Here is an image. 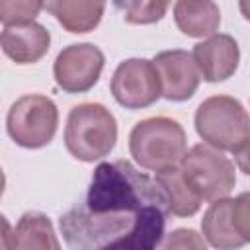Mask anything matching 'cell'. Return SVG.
<instances>
[{
  "mask_svg": "<svg viewBox=\"0 0 250 250\" xmlns=\"http://www.w3.org/2000/svg\"><path fill=\"white\" fill-rule=\"evenodd\" d=\"M111 94L115 102L127 109L152 105L162 96L154 62L146 59H127L119 62L111 76Z\"/></svg>",
  "mask_w": 250,
  "mask_h": 250,
  "instance_id": "cell-7",
  "label": "cell"
},
{
  "mask_svg": "<svg viewBox=\"0 0 250 250\" xmlns=\"http://www.w3.org/2000/svg\"><path fill=\"white\" fill-rule=\"evenodd\" d=\"M104 62V53L94 43H74L57 55L53 74L59 88L68 94H82L100 80Z\"/></svg>",
  "mask_w": 250,
  "mask_h": 250,
  "instance_id": "cell-8",
  "label": "cell"
},
{
  "mask_svg": "<svg viewBox=\"0 0 250 250\" xmlns=\"http://www.w3.org/2000/svg\"><path fill=\"white\" fill-rule=\"evenodd\" d=\"M117 141V121L102 104H80L68 113L64 127L66 150L82 162L107 156Z\"/></svg>",
  "mask_w": 250,
  "mask_h": 250,
  "instance_id": "cell-3",
  "label": "cell"
},
{
  "mask_svg": "<svg viewBox=\"0 0 250 250\" xmlns=\"http://www.w3.org/2000/svg\"><path fill=\"white\" fill-rule=\"evenodd\" d=\"M59 109L55 102L41 94H27L16 100L8 111L6 127L12 141L23 148H41L57 133Z\"/></svg>",
  "mask_w": 250,
  "mask_h": 250,
  "instance_id": "cell-6",
  "label": "cell"
},
{
  "mask_svg": "<svg viewBox=\"0 0 250 250\" xmlns=\"http://www.w3.org/2000/svg\"><path fill=\"white\" fill-rule=\"evenodd\" d=\"M152 62L156 66L162 96L166 100L186 102L195 94L201 80V72L191 53L184 49H170L158 53Z\"/></svg>",
  "mask_w": 250,
  "mask_h": 250,
  "instance_id": "cell-9",
  "label": "cell"
},
{
  "mask_svg": "<svg viewBox=\"0 0 250 250\" xmlns=\"http://www.w3.org/2000/svg\"><path fill=\"white\" fill-rule=\"evenodd\" d=\"M162 250H207V244L193 229H176L168 234Z\"/></svg>",
  "mask_w": 250,
  "mask_h": 250,
  "instance_id": "cell-19",
  "label": "cell"
},
{
  "mask_svg": "<svg viewBox=\"0 0 250 250\" xmlns=\"http://www.w3.org/2000/svg\"><path fill=\"white\" fill-rule=\"evenodd\" d=\"M203 238L217 250H238L246 242L238 236L232 225V199L213 201L201 219Z\"/></svg>",
  "mask_w": 250,
  "mask_h": 250,
  "instance_id": "cell-12",
  "label": "cell"
},
{
  "mask_svg": "<svg viewBox=\"0 0 250 250\" xmlns=\"http://www.w3.org/2000/svg\"><path fill=\"white\" fill-rule=\"evenodd\" d=\"M197 135L217 150L236 152L250 139V115L230 96H211L195 111Z\"/></svg>",
  "mask_w": 250,
  "mask_h": 250,
  "instance_id": "cell-4",
  "label": "cell"
},
{
  "mask_svg": "<svg viewBox=\"0 0 250 250\" xmlns=\"http://www.w3.org/2000/svg\"><path fill=\"white\" fill-rule=\"evenodd\" d=\"M2 51L18 64H33L43 59L51 45V33L45 25L31 21L23 25H10L0 35Z\"/></svg>",
  "mask_w": 250,
  "mask_h": 250,
  "instance_id": "cell-11",
  "label": "cell"
},
{
  "mask_svg": "<svg viewBox=\"0 0 250 250\" xmlns=\"http://www.w3.org/2000/svg\"><path fill=\"white\" fill-rule=\"evenodd\" d=\"M168 6H170L168 2H152V0L115 2V8L123 12L125 21L129 23H154L166 14Z\"/></svg>",
  "mask_w": 250,
  "mask_h": 250,
  "instance_id": "cell-18",
  "label": "cell"
},
{
  "mask_svg": "<svg viewBox=\"0 0 250 250\" xmlns=\"http://www.w3.org/2000/svg\"><path fill=\"white\" fill-rule=\"evenodd\" d=\"M168 213L160 184L115 160L96 166L84 199L59 225L70 250H156Z\"/></svg>",
  "mask_w": 250,
  "mask_h": 250,
  "instance_id": "cell-1",
  "label": "cell"
},
{
  "mask_svg": "<svg viewBox=\"0 0 250 250\" xmlns=\"http://www.w3.org/2000/svg\"><path fill=\"white\" fill-rule=\"evenodd\" d=\"M14 232L20 250H61L51 219L39 211L23 213Z\"/></svg>",
  "mask_w": 250,
  "mask_h": 250,
  "instance_id": "cell-16",
  "label": "cell"
},
{
  "mask_svg": "<svg viewBox=\"0 0 250 250\" xmlns=\"http://www.w3.org/2000/svg\"><path fill=\"white\" fill-rule=\"evenodd\" d=\"M18 240H16V232L12 230L10 223L6 217H2V250H18Z\"/></svg>",
  "mask_w": 250,
  "mask_h": 250,
  "instance_id": "cell-21",
  "label": "cell"
},
{
  "mask_svg": "<svg viewBox=\"0 0 250 250\" xmlns=\"http://www.w3.org/2000/svg\"><path fill=\"white\" fill-rule=\"evenodd\" d=\"M232 225L238 236L248 244L250 242V191H244L232 199Z\"/></svg>",
  "mask_w": 250,
  "mask_h": 250,
  "instance_id": "cell-20",
  "label": "cell"
},
{
  "mask_svg": "<svg viewBox=\"0 0 250 250\" xmlns=\"http://www.w3.org/2000/svg\"><path fill=\"white\" fill-rule=\"evenodd\" d=\"M186 131L170 117H148L139 121L129 135V150L145 170L162 172L180 166L186 156Z\"/></svg>",
  "mask_w": 250,
  "mask_h": 250,
  "instance_id": "cell-2",
  "label": "cell"
},
{
  "mask_svg": "<svg viewBox=\"0 0 250 250\" xmlns=\"http://www.w3.org/2000/svg\"><path fill=\"white\" fill-rule=\"evenodd\" d=\"M174 20L180 31L189 37H211L221 25V12L211 0H180L174 4Z\"/></svg>",
  "mask_w": 250,
  "mask_h": 250,
  "instance_id": "cell-13",
  "label": "cell"
},
{
  "mask_svg": "<svg viewBox=\"0 0 250 250\" xmlns=\"http://www.w3.org/2000/svg\"><path fill=\"white\" fill-rule=\"evenodd\" d=\"M234 158H236L238 168H240L246 176H250V139L234 152Z\"/></svg>",
  "mask_w": 250,
  "mask_h": 250,
  "instance_id": "cell-22",
  "label": "cell"
},
{
  "mask_svg": "<svg viewBox=\"0 0 250 250\" xmlns=\"http://www.w3.org/2000/svg\"><path fill=\"white\" fill-rule=\"evenodd\" d=\"M193 61L207 82H223L234 74L240 61L238 43L227 33H215L193 47Z\"/></svg>",
  "mask_w": 250,
  "mask_h": 250,
  "instance_id": "cell-10",
  "label": "cell"
},
{
  "mask_svg": "<svg viewBox=\"0 0 250 250\" xmlns=\"http://www.w3.org/2000/svg\"><path fill=\"white\" fill-rule=\"evenodd\" d=\"M45 10L51 12L57 21L70 33L92 31L105 10L104 2H70V0H53L45 4Z\"/></svg>",
  "mask_w": 250,
  "mask_h": 250,
  "instance_id": "cell-14",
  "label": "cell"
},
{
  "mask_svg": "<svg viewBox=\"0 0 250 250\" xmlns=\"http://www.w3.org/2000/svg\"><path fill=\"white\" fill-rule=\"evenodd\" d=\"M154 180L164 189L166 199H168V211L172 215H176V217H191V215H195L199 211L201 199L189 188V184L186 182L180 166L156 172Z\"/></svg>",
  "mask_w": 250,
  "mask_h": 250,
  "instance_id": "cell-15",
  "label": "cell"
},
{
  "mask_svg": "<svg viewBox=\"0 0 250 250\" xmlns=\"http://www.w3.org/2000/svg\"><path fill=\"white\" fill-rule=\"evenodd\" d=\"M45 8L43 2L37 0H2L0 2V21L4 27L23 25L35 21V16Z\"/></svg>",
  "mask_w": 250,
  "mask_h": 250,
  "instance_id": "cell-17",
  "label": "cell"
},
{
  "mask_svg": "<svg viewBox=\"0 0 250 250\" xmlns=\"http://www.w3.org/2000/svg\"><path fill=\"white\" fill-rule=\"evenodd\" d=\"M238 8H240V12H242V16L250 21V0H242L240 4H238Z\"/></svg>",
  "mask_w": 250,
  "mask_h": 250,
  "instance_id": "cell-23",
  "label": "cell"
},
{
  "mask_svg": "<svg viewBox=\"0 0 250 250\" xmlns=\"http://www.w3.org/2000/svg\"><path fill=\"white\" fill-rule=\"evenodd\" d=\"M180 170L201 201L225 199L236 184L234 164L207 143L191 146L182 158Z\"/></svg>",
  "mask_w": 250,
  "mask_h": 250,
  "instance_id": "cell-5",
  "label": "cell"
}]
</instances>
